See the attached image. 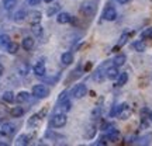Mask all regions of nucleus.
<instances>
[{
    "instance_id": "nucleus-3",
    "label": "nucleus",
    "mask_w": 152,
    "mask_h": 146,
    "mask_svg": "<svg viewBox=\"0 0 152 146\" xmlns=\"http://www.w3.org/2000/svg\"><path fill=\"white\" fill-rule=\"evenodd\" d=\"M80 13L83 16L86 17H92L94 16V13H96V4H94V1H83L80 6Z\"/></svg>"
},
{
    "instance_id": "nucleus-33",
    "label": "nucleus",
    "mask_w": 152,
    "mask_h": 146,
    "mask_svg": "<svg viewBox=\"0 0 152 146\" xmlns=\"http://www.w3.org/2000/svg\"><path fill=\"white\" fill-rule=\"evenodd\" d=\"M141 38L142 39H152V27L147 28V30L141 34Z\"/></svg>"
},
{
    "instance_id": "nucleus-34",
    "label": "nucleus",
    "mask_w": 152,
    "mask_h": 146,
    "mask_svg": "<svg viewBox=\"0 0 152 146\" xmlns=\"http://www.w3.org/2000/svg\"><path fill=\"white\" fill-rule=\"evenodd\" d=\"M127 39H128V34H123V35H121V38H120L118 44H117V46H115V49H117V48H121V46H124V44L127 42Z\"/></svg>"
},
{
    "instance_id": "nucleus-16",
    "label": "nucleus",
    "mask_w": 152,
    "mask_h": 146,
    "mask_svg": "<svg viewBox=\"0 0 152 146\" xmlns=\"http://www.w3.org/2000/svg\"><path fill=\"white\" fill-rule=\"evenodd\" d=\"M17 72H18V75L20 76H27L28 72H30V66H28V63L21 62L20 65L17 66Z\"/></svg>"
},
{
    "instance_id": "nucleus-30",
    "label": "nucleus",
    "mask_w": 152,
    "mask_h": 146,
    "mask_svg": "<svg viewBox=\"0 0 152 146\" xmlns=\"http://www.w3.org/2000/svg\"><path fill=\"white\" fill-rule=\"evenodd\" d=\"M39 121H41L39 114H38V115H33L31 118L28 119V125H30V126H37V125L39 124Z\"/></svg>"
},
{
    "instance_id": "nucleus-37",
    "label": "nucleus",
    "mask_w": 152,
    "mask_h": 146,
    "mask_svg": "<svg viewBox=\"0 0 152 146\" xmlns=\"http://www.w3.org/2000/svg\"><path fill=\"white\" fill-rule=\"evenodd\" d=\"M65 98H68V92H66V90H65V92H62L59 94V100H58V101H61V100H65Z\"/></svg>"
},
{
    "instance_id": "nucleus-21",
    "label": "nucleus",
    "mask_w": 152,
    "mask_h": 146,
    "mask_svg": "<svg viewBox=\"0 0 152 146\" xmlns=\"http://www.w3.org/2000/svg\"><path fill=\"white\" fill-rule=\"evenodd\" d=\"M125 60H127V56H125L124 54H118L117 56H115V58H114L113 62H114V65L120 68V66H123L125 63Z\"/></svg>"
},
{
    "instance_id": "nucleus-24",
    "label": "nucleus",
    "mask_w": 152,
    "mask_h": 146,
    "mask_svg": "<svg viewBox=\"0 0 152 146\" xmlns=\"http://www.w3.org/2000/svg\"><path fill=\"white\" fill-rule=\"evenodd\" d=\"M26 17H27L26 10H20V11H17L16 14H14V21L16 23H23L24 20H26Z\"/></svg>"
},
{
    "instance_id": "nucleus-36",
    "label": "nucleus",
    "mask_w": 152,
    "mask_h": 146,
    "mask_svg": "<svg viewBox=\"0 0 152 146\" xmlns=\"http://www.w3.org/2000/svg\"><path fill=\"white\" fill-rule=\"evenodd\" d=\"M27 3L30 6H38L41 3V0H27Z\"/></svg>"
},
{
    "instance_id": "nucleus-6",
    "label": "nucleus",
    "mask_w": 152,
    "mask_h": 146,
    "mask_svg": "<svg viewBox=\"0 0 152 146\" xmlns=\"http://www.w3.org/2000/svg\"><path fill=\"white\" fill-rule=\"evenodd\" d=\"M0 134H1L3 136L10 138V136H13L14 134H16V125L10 124V122H6V124H3L1 129H0Z\"/></svg>"
},
{
    "instance_id": "nucleus-17",
    "label": "nucleus",
    "mask_w": 152,
    "mask_h": 146,
    "mask_svg": "<svg viewBox=\"0 0 152 146\" xmlns=\"http://www.w3.org/2000/svg\"><path fill=\"white\" fill-rule=\"evenodd\" d=\"M127 81H128V73L127 72H121L118 75V77H117V86L123 87Z\"/></svg>"
},
{
    "instance_id": "nucleus-13",
    "label": "nucleus",
    "mask_w": 152,
    "mask_h": 146,
    "mask_svg": "<svg viewBox=\"0 0 152 146\" xmlns=\"http://www.w3.org/2000/svg\"><path fill=\"white\" fill-rule=\"evenodd\" d=\"M120 132L118 129H114V128H111V129L109 131V134H107V141L109 142H118L120 141Z\"/></svg>"
},
{
    "instance_id": "nucleus-8",
    "label": "nucleus",
    "mask_w": 152,
    "mask_h": 146,
    "mask_svg": "<svg viewBox=\"0 0 152 146\" xmlns=\"http://www.w3.org/2000/svg\"><path fill=\"white\" fill-rule=\"evenodd\" d=\"M33 70H34V75L38 76V77H41V76H45V73H47V69H45V63H44L42 60L37 62V63L34 65Z\"/></svg>"
},
{
    "instance_id": "nucleus-11",
    "label": "nucleus",
    "mask_w": 152,
    "mask_h": 146,
    "mask_svg": "<svg viewBox=\"0 0 152 146\" xmlns=\"http://www.w3.org/2000/svg\"><path fill=\"white\" fill-rule=\"evenodd\" d=\"M61 62H62V65H65V66L72 65V62H73V54L72 52H64V54L61 55Z\"/></svg>"
},
{
    "instance_id": "nucleus-18",
    "label": "nucleus",
    "mask_w": 152,
    "mask_h": 146,
    "mask_svg": "<svg viewBox=\"0 0 152 146\" xmlns=\"http://www.w3.org/2000/svg\"><path fill=\"white\" fill-rule=\"evenodd\" d=\"M10 115L11 117H14V118H20V117H23L24 115V108L23 107H13V108L10 110Z\"/></svg>"
},
{
    "instance_id": "nucleus-31",
    "label": "nucleus",
    "mask_w": 152,
    "mask_h": 146,
    "mask_svg": "<svg viewBox=\"0 0 152 146\" xmlns=\"http://www.w3.org/2000/svg\"><path fill=\"white\" fill-rule=\"evenodd\" d=\"M104 76L106 75H103V72H102V68H99L97 70L94 72V75H93V79L96 81H102L104 79Z\"/></svg>"
},
{
    "instance_id": "nucleus-41",
    "label": "nucleus",
    "mask_w": 152,
    "mask_h": 146,
    "mask_svg": "<svg viewBox=\"0 0 152 146\" xmlns=\"http://www.w3.org/2000/svg\"><path fill=\"white\" fill-rule=\"evenodd\" d=\"M7 145H9L7 142H0V146H7Z\"/></svg>"
},
{
    "instance_id": "nucleus-28",
    "label": "nucleus",
    "mask_w": 152,
    "mask_h": 146,
    "mask_svg": "<svg viewBox=\"0 0 152 146\" xmlns=\"http://www.w3.org/2000/svg\"><path fill=\"white\" fill-rule=\"evenodd\" d=\"M3 6H4L6 10H13L14 6H17V0H4Z\"/></svg>"
},
{
    "instance_id": "nucleus-43",
    "label": "nucleus",
    "mask_w": 152,
    "mask_h": 146,
    "mask_svg": "<svg viewBox=\"0 0 152 146\" xmlns=\"http://www.w3.org/2000/svg\"><path fill=\"white\" fill-rule=\"evenodd\" d=\"M149 119H151V121H152V111H151V113H149Z\"/></svg>"
},
{
    "instance_id": "nucleus-38",
    "label": "nucleus",
    "mask_w": 152,
    "mask_h": 146,
    "mask_svg": "<svg viewBox=\"0 0 152 146\" xmlns=\"http://www.w3.org/2000/svg\"><path fill=\"white\" fill-rule=\"evenodd\" d=\"M97 115H100V108H99V107L94 110V111H93V118H96Z\"/></svg>"
},
{
    "instance_id": "nucleus-10",
    "label": "nucleus",
    "mask_w": 152,
    "mask_h": 146,
    "mask_svg": "<svg viewBox=\"0 0 152 146\" xmlns=\"http://www.w3.org/2000/svg\"><path fill=\"white\" fill-rule=\"evenodd\" d=\"M120 75V72H118V66H110L109 69L106 70V77L107 79H110V80H114V79H117Z\"/></svg>"
},
{
    "instance_id": "nucleus-9",
    "label": "nucleus",
    "mask_w": 152,
    "mask_h": 146,
    "mask_svg": "<svg viewBox=\"0 0 152 146\" xmlns=\"http://www.w3.org/2000/svg\"><path fill=\"white\" fill-rule=\"evenodd\" d=\"M73 18L69 13H66V11H59L58 13V16H56V21L59 23V24H68V23H71Z\"/></svg>"
},
{
    "instance_id": "nucleus-39",
    "label": "nucleus",
    "mask_w": 152,
    "mask_h": 146,
    "mask_svg": "<svg viewBox=\"0 0 152 146\" xmlns=\"http://www.w3.org/2000/svg\"><path fill=\"white\" fill-rule=\"evenodd\" d=\"M3 73H4V68H3V65L0 63V76H3Z\"/></svg>"
},
{
    "instance_id": "nucleus-20",
    "label": "nucleus",
    "mask_w": 152,
    "mask_h": 146,
    "mask_svg": "<svg viewBox=\"0 0 152 146\" xmlns=\"http://www.w3.org/2000/svg\"><path fill=\"white\" fill-rule=\"evenodd\" d=\"M58 104L61 105V108L64 110L65 113H68V111H71L72 108V103L69 101V98H65V100H61V101H58Z\"/></svg>"
},
{
    "instance_id": "nucleus-15",
    "label": "nucleus",
    "mask_w": 152,
    "mask_h": 146,
    "mask_svg": "<svg viewBox=\"0 0 152 146\" xmlns=\"http://www.w3.org/2000/svg\"><path fill=\"white\" fill-rule=\"evenodd\" d=\"M21 46L26 49V51H31V49L34 48V38L33 37H26L23 39Z\"/></svg>"
},
{
    "instance_id": "nucleus-32",
    "label": "nucleus",
    "mask_w": 152,
    "mask_h": 146,
    "mask_svg": "<svg viewBox=\"0 0 152 146\" xmlns=\"http://www.w3.org/2000/svg\"><path fill=\"white\" fill-rule=\"evenodd\" d=\"M47 138H49V139H65V136L58 135V134H55L52 131H48V132H47Z\"/></svg>"
},
{
    "instance_id": "nucleus-12",
    "label": "nucleus",
    "mask_w": 152,
    "mask_h": 146,
    "mask_svg": "<svg viewBox=\"0 0 152 146\" xmlns=\"http://www.w3.org/2000/svg\"><path fill=\"white\" fill-rule=\"evenodd\" d=\"M31 31L35 37H42L44 28L41 25V23H31Z\"/></svg>"
},
{
    "instance_id": "nucleus-2",
    "label": "nucleus",
    "mask_w": 152,
    "mask_h": 146,
    "mask_svg": "<svg viewBox=\"0 0 152 146\" xmlns=\"http://www.w3.org/2000/svg\"><path fill=\"white\" fill-rule=\"evenodd\" d=\"M66 122H68V117L65 113H56L51 118V126L54 128H62L66 125Z\"/></svg>"
},
{
    "instance_id": "nucleus-22",
    "label": "nucleus",
    "mask_w": 152,
    "mask_h": 146,
    "mask_svg": "<svg viewBox=\"0 0 152 146\" xmlns=\"http://www.w3.org/2000/svg\"><path fill=\"white\" fill-rule=\"evenodd\" d=\"M132 48L135 49L137 52H144V51L147 49V45H145V42H144V41H141V39H140V41H135V42L132 44Z\"/></svg>"
},
{
    "instance_id": "nucleus-35",
    "label": "nucleus",
    "mask_w": 152,
    "mask_h": 146,
    "mask_svg": "<svg viewBox=\"0 0 152 146\" xmlns=\"http://www.w3.org/2000/svg\"><path fill=\"white\" fill-rule=\"evenodd\" d=\"M94 135H96V126H94V125H90V126H89V132H86V138L90 139V138H93Z\"/></svg>"
},
{
    "instance_id": "nucleus-5",
    "label": "nucleus",
    "mask_w": 152,
    "mask_h": 146,
    "mask_svg": "<svg viewBox=\"0 0 152 146\" xmlns=\"http://www.w3.org/2000/svg\"><path fill=\"white\" fill-rule=\"evenodd\" d=\"M71 94H72V97L73 98H83L87 94V87H86V84H83V83H77L73 89H72V92H71Z\"/></svg>"
},
{
    "instance_id": "nucleus-29",
    "label": "nucleus",
    "mask_w": 152,
    "mask_h": 146,
    "mask_svg": "<svg viewBox=\"0 0 152 146\" xmlns=\"http://www.w3.org/2000/svg\"><path fill=\"white\" fill-rule=\"evenodd\" d=\"M17 143L18 145H28L30 143V136L28 135H20L17 138Z\"/></svg>"
},
{
    "instance_id": "nucleus-7",
    "label": "nucleus",
    "mask_w": 152,
    "mask_h": 146,
    "mask_svg": "<svg viewBox=\"0 0 152 146\" xmlns=\"http://www.w3.org/2000/svg\"><path fill=\"white\" fill-rule=\"evenodd\" d=\"M103 20H106V21H114L115 18H117V11H115V9L114 7H111V6H109V7H106L103 11Z\"/></svg>"
},
{
    "instance_id": "nucleus-27",
    "label": "nucleus",
    "mask_w": 152,
    "mask_h": 146,
    "mask_svg": "<svg viewBox=\"0 0 152 146\" xmlns=\"http://www.w3.org/2000/svg\"><path fill=\"white\" fill-rule=\"evenodd\" d=\"M61 9V6L59 4H54V6H51L48 10H47V16L48 17H52L55 16V14H58V11H59Z\"/></svg>"
},
{
    "instance_id": "nucleus-26",
    "label": "nucleus",
    "mask_w": 152,
    "mask_h": 146,
    "mask_svg": "<svg viewBox=\"0 0 152 146\" xmlns=\"http://www.w3.org/2000/svg\"><path fill=\"white\" fill-rule=\"evenodd\" d=\"M10 37L7 35V34H0V46H3V48H6L9 44H10Z\"/></svg>"
},
{
    "instance_id": "nucleus-1",
    "label": "nucleus",
    "mask_w": 152,
    "mask_h": 146,
    "mask_svg": "<svg viewBox=\"0 0 152 146\" xmlns=\"http://www.w3.org/2000/svg\"><path fill=\"white\" fill-rule=\"evenodd\" d=\"M131 114H132L131 107L128 105V104L123 103V104H120V105H117V107L111 111L110 115H117L120 119H128L131 117Z\"/></svg>"
},
{
    "instance_id": "nucleus-40",
    "label": "nucleus",
    "mask_w": 152,
    "mask_h": 146,
    "mask_svg": "<svg viewBox=\"0 0 152 146\" xmlns=\"http://www.w3.org/2000/svg\"><path fill=\"white\" fill-rule=\"evenodd\" d=\"M117 1H118L120 4H125V3H128L130 0H117Z\"/></svg>"
},
{
    "instance_id": "nucleus-4",
    "label": "nucleus",
    "mask_w": 152,
    "mask_h": 146,
    "mask_svg": "<svg viewBox=\"0 0 152 146\" xmlns=\"http://www.w3.org/2000/svg\"><path fill=\"white\" fill-rule=\"evenodd\" d=\"M33 96L37 98H47L49 96V89L45 84H35L33 87Z\"/></svg>"
},
{
    "instance_id": "nucleus-23",
    "label": "nucleus",
    "mask_w": 152,
    "mask_h": 146,
    "mask_svg": "<svg viewBox=\"0 0 152 146\" xmlns=\"http://www.w3.org/2000/svg\"><path fill=\"white\" fill-rule=\"evenodd\" d=\"M6 49H7V52L9 54H11V55H14V54H17L18 52V49H20V45L17 42H10L7 46H6Z\"/></svg>"
},
{
    "instance_id": "nucleus-25",
    "label": "nucleus",
    "mask_w": 152,
    "mask_h": 146,
    "mask_svg": "<svg viewBox=\"0 0 152 146\" xmlns=\"http://www.w3.org/2000/svg\"><path fill=\"white\" fill-rule=\"evenodd\" d=\"M30 18H31V23H39L41 21V18H42V14L39 13V11H31L30 13Z\"/></svg>"
},
{
    "instance_id": "nucleus-14",
    "label": "nucleus",
    "mask_w": 152,
    "mask_h": 146,
    "mask_svg": "<svg viewBox=\"0 0 152 146\" xmlns=\"http://www.w3.org/2000/svg\"><path fill=\"white\" fill-rule=\"evenodd\" d=\"M30 100V93L27 92H20L16 94V101L18 104H23V103H27Z\"/></svg>"
},
{
    "instance_id": "nucleus-42",
    "label": "nucleus",
    "mask_w": 152,
    "mask_h": 146,
    "mask_svg": "<svg viewBox=\"0 0 152 146\" xmlns=\"http://www.w3.org/2000/svg\"><path fill=\"white\" fill-rule=\"evenodd\" d=\"M44 1H45V3H52L54 0H44Z\"/></svg>"
},
{
    "instance_id": "nucleus-19",
    "label": "nucleus",
    "mask_w": 152,
    "mask_h": 146,
    "mask_svg": "<svg viewBox=\"0 0 152 146\" xmlns=\"http://www.w3.org/2000/svg\"><path fill=\"white\" fill-rule=\"evenodd\" d=\"M1 98H3V101L7 103V104L16 101V96H14V93L13 92H4L3 93V96H1Z\"/></svg>"
}]
</instances>
